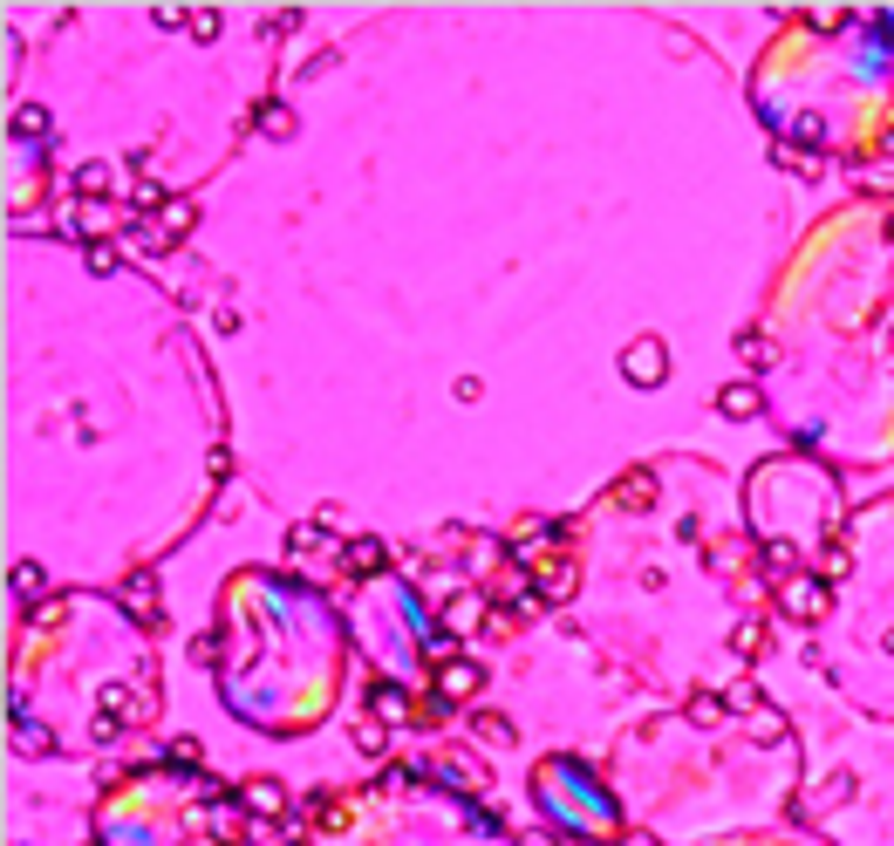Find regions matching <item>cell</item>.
I'll return each mask as SVG.
<instances>
[{
    "label": "cell",
    "mask_w": 894,
    "mask_h": 846,
    "mask_svg": "<svg viewBox=\"0 0 894 846\" xmlns=\"http://www.w3.org/2000/svg\"><path fill=\"white\" fill-rule=\"evenodd\" d=\"M622 376L635 389H662L669 383V348H662L656 335H635V342L622 348Z\"/></svg>",
    "instance_id": "6da1fadb"
},
{
    "label": "cell",
    "mask_w": 894,
    "mask_h": 846,
    "mask_svg": "<svg viewBox=\"0 0 894 846\" xmlns=\"http://www.w3.org/2000/svg\"><path fill=\"white\" fill-rule=\"evenodd\" d=\"M778 615H785V621H806V628H813V621L826 615V580H813V574L778 580Z\"/></svg>",
    "instance_id": "7a4b0ae2"
},
{
    "label": "cell",
    "mask_w": 894,
    "mask_h": 846,
    "mask_svg": "<svg viewBox=\"0 0 894 846\" xmlns=\"http://www.w3.org/2000/svg\"><path fill=\"white\" fill-rule=\"evenodd\" d=\"M478 690H485V669H478L471 655H451V662H437V696H444V703H471Z\"/></svg>",
    "instance_id": "3957f363"
},
{
    "label": "cell",
    "mask_w": 894,
    "mask_h": 846,
    "mask_svg": "<svg viewBox=\"0 0 894 846\" xmlns=\"http://www.w3.org/2000/svg\"><path fill=\"white\" fill-rule=\"evenodd\" d=\"M342 567H349V580H376V574L389 567V546L362 533V539H349V546H342Z\"/></svg>",
    "instance_id": "277c9868"
},
{
    "label": "cell",
    "mask_w": 894,
    "mask_h": 846,
    "mask_svg": "<svg viewBox=\"0 0 894 846\" xmlns=\"http://www.w3.org/2000/svg\"><path fill=\"white\" fill-rule=\"evenodd\" d=\"M239 806L260 812V819H280V812H287V785H280V778H246V785H239Z\"/></svg>",
    "instance_id": "5b68a950"
},
{
    "label": "cell",
    "mask_w": 894,
    "mask_h": 846,
    "mask_svg": "<svg viewBox=\"0 0 894 846\" xmlns=\"http://www.w3.org/2000/svg\"><path fill=\"white\" fill-rule=\"evenodd\" d=\"M7 130H14V144H41V137L55 144V116L41 110V103H21V110L7 116Z\"/></svg>",
    "instance_id": "8992f818"
},
{
    "label": "cell",
    "mask_w": 894,
    "mask_h": 846,
    "mask_svg": "<svg viewBox=\"0 0 894 846\" xmlns=\"http://www.w3.org/2000/svg\"><path fill=\"white\" fill-rule=\"evenodd\" d=\"M198 226V205H192V198H171V205H164V212H157V239H164V246H178V239H185V232H192Z\"/></svg>",
    "instance_id": "52a82bcc"
},
{
    "label": "cell",
    "mask_w": 894,
    "mask_h": 846,
    "mask_svg": "<svg viewBox=\"0 0 894 846\" xmlns=\"http://www.w3.org/2000/svg\"><path fill=\"white\" fill-rule=\"evenodd\" d=\"M717 417L751 423V417H758V383H724V389H717Z\"/></svg>",
    "instance_id": "ba28073f"
},
{
    "label": "cell",
    "mask_w": 894,
    "mask_h": 846,
    "mask_svg": "<svg viewBox=\"0 0 894 846\" xmlns=\"http://www.w3.org/2000/svg\"><path fill=\"white\" fill-rule=\"evenodd\" d=\"M478 615H485V594H478V587H465V594H451L444 628H451V635H471V628H478Z\"/></svg>",
    "instance_id": "9c48e42d"
},
{
    "label": "cell",
    "mask_w": 894,
    "mask_h": 846,
    "mask_svg": "<svg viewBox=\"0 0 894 846\" xmlns=\"http://www.w3.org/2000/svg\"><path fill=\"white\" fill-rule=\"evenodd\" d=\"M151 601H157V574H151V567H137V574L123 580V608H130V615H144V621H157Z\"/></svg>",
    "instance_id": "30bf717a"
},
{
    "label": "cell",
    "mask_w": 894,
    "mask_h": 846,
    "mask_svg": "<svg viewBox=\"0 0 894 846\" xmlns=\"http://www.w3.org/2000/svg\"><path fill=\"white\" fill-rule=\"evenodd\" d=\"M110 226H117L110 198H82V205H76V232L89 239V246H96V232H110Z\"/></svg>",
    "instance_id": "8fae6325"
},
{
    "label": "cell",
    "mask_w": 894,
    "mask_h": 846,
    "mask_svg": "<svg viewBox=\"0 0 894 846\" xmlns=\"http://www.w3.org/2000/svg\"><path fill=\"white\" fill-rule=\"evenodd\" d=\"M110 185H117L110 164H76V178H69V192L76 198H110Z\"/></svg>",
    "instance_id": "7c38bea8"
},
{
    "label": "cell",
    "mask_w": 894,
    "mask_h": 846,
    "mask_svg": "<svg viewBox=\"0 0 894 846\" xmlns=\"http://www.w3.org/2000/svg\"><path fill=\"white\" fill-rule=\"evenodd\" d=\"M471 731H478V744H492V751H506L512 737H519L506 710H478V717H471Z\"/></svg>",
    "instance_id": "4fadbf2b"
},
{
    "label": "cell",
    "mask_w": 894,
    "mask_h": 846,
    "mask_svg": "<svg viewBox=\"0 0 894 846\" xmlns=\"http://www.w3.org/2000/svg\"><path fill=\"white\" fill-rule=\"evenodd\" d=\"M724 710H731V696H710V690H697L690 703H683V717H690L697 731H710V724H724Z\"/></svg>",
    "instance_id": "5bb4252c"
},
{
    "label": "cell",
    "mask_w": 894,
    "mask_h": 846,
    "mask_svg": "<svg viewBox=\"0 0 894 846\" xmlns=\"http://www.w3.org/2000/svg\"><path fill=\"white\" fill-rule=\"evenodd\" d=\"M799 560H806V553H799L792 539H765V574L772 580H792L799 574Z\"/></svg>",
    "instance_id": "9a60e30c"
},
{
    "label": "cell",
    "mask_w": 894,
    "mask_h": 846,
    "mask_svg": "<svg viewBox=\"0 0 894 846\" xmlns=\"http://www.w3.org/2000/svg\"><path fill=\"white\" fill-rule=\"evenodd\" d=\"M369 710H376V724H396L410 710V696L396 690V683H369Z\"/></svg>",
    "instance_id": "2e32d148"
},
{
    "label": "cell",
    "mask_w": 894,
    "mask_h": 846,
    "mask_svg": "<svg viewBox=\"0 0 894 846\" xmlns=\"http://www.w3.org/2000/svg\"><path fill=\"white\" fill-rule=\"evenodd\" d=\"M731 348H738V362H744V369H772V342H765L758 328H744V335H738Z\"/></svg>",
    "instance_id": "e0dca14e"
},
{
    "label": "cell",
    "mask_w": 894,
    "mask_h": 846,
    "mask_svg": "<svg viewBox=\"0 0 894 846\" xmlns=\"http://www.w3.org/2000/svg\"><path fill=\"white\" fill-rule=\"evenodd\" d=\"M437 771H444V778H458V792H485V785H492L471 758H437Z\"/></svg>",
    "instance_id": "ac0fdd59"
},
{
    "label": "cell",
    "mask_w": 894,
    "mask_h": 846,
    "mask_svg": "<svg viewBox=\"0 0 894 846\" xmlns=\"http://www.w3.org/2000/svg\"><path fill=\"white\" fill-rule=\"evenodd\" d=\"M574 580H581V574H574V560H546V587H540V594H546V601H567V594H574Z\"/></svg>",
    "instance_id": "d6986e66"
},
{
    "label": "cell",
    "mask_w": 894,
    "mask_h": 846,
    "mask_svg": "<svg viewBox=\"0 0 894 846\" xmlns=\"http://www.w3.org/2000/svg\"><path fill=\"white\" fill-rule=\"evenodd\" d=\"M656 499V478H649V471H628L622 485H615V505H649Z\"/></svg>",
    "instance_id": "ffe728a7"
},
{
    "label": "cell",
    "mask_w": 894,
    "mask_h": 846,
    "mask_svg": "<svg viewBox=\"0 0 894 846\" xmlns=\"http://www.w3.org/2000/svg\"><path fill=\"white\" fill-rule=\"evenodd\" d=\"M253 123H260L267 137H294V110H287V103H260V110H253Z\"/></svg>",
    "instance_id": "44dd1931"
},
{
    "label": "cell",
    "mask_w": 894,
    "mask_h": 846,
    "mask_svg": "<svg viewBox=\"0 0 894 846\" xmlns=\"http://www.w3.org/2000/svg\"><path fill=\"white\" fill-rule=\"evenodd\" d=\"M355 751H362V758H383V751H389V724H376V717H369V724L355 731Z\"/></svg>",
    "instance_id": "7402d4cb"
},
{
    "label": "cell",
    "mask_w": 894,
    "mask_h": 846,
    "mask_svg": "<svg viewBox=\"0 0 894 846\" xmlns=\"http://www.w3.org/2000/svg\"><path fill=\"white\" fill-rule=\"evenodd\" d=\"M301 21H308V14H301V7H273L267 21H260V41H267V35H294V28H301Z\"/></svg>",
    "instance_id": "603a6c76"
},
{
    "label": "cell",
    "mask_w": 894,
    "mask_h": 846,
    "mask_svg": "<svg viewBox=\"0 0 894 846\" xmlns=\"http://www.w3.org/2000/svg\"><path fill=\"white\" fill-rule=\"evenodd\" d=\"M82 267H89V273H103V280H110V273H117V246H110V239H96V246H82Z\"/></svg>",
    "instance_id": "cb8c5ba5"
},
{
    "label": "cell",
    "mask_w": 894,
    "mask_h": 846,
    "mask_svg": "<svg viewBox=\"0 0 894 846\" xmlns=\"http://www.w3.org/2000/svg\"><path fill=\"white\" fill-rule=\"evenodd\" d=\"M14 594H21V601H35L41 594V567L35 560H14Z\"/></svg>",
    "instance_id": "d4e9b609"
},
{
    "label": "cell",
    "mask_w": 894,
    "mask_h": 846,
    "mask_svg": "<svg viewBox=\"0 0 894 846\" xmlns=\"http://www.w3.org/2000/svg\"><path fill=\"white\" fill-rule=\"evenodd\" d=\"M731 649H738V655H758V649H765V628H758V621H738V628H731Z\"/></svg>",
    "instance_id": "484cf974"
},
{
    "label": "cell",
    "mask_w": 894,
    "mask_h": 846,
    "mask_svg": "<svg viewBox=\"0 0 894 846\" xmlns=\"http://www.w3.org/2000/svg\"><path fill=\"white\" fill-rule=\"evenodd\" d=\"M14 751H28V758H35V751H55V737H41L35 724H14Z\"/></svg>",
    "instance_id": "4316f807"
},
{
    "label": "cell",
    "mask_w": 894,
    "mask_h": 846,
    "mask_svg": "<svg viewBox=\"0 0 894 846\" xmlns=\"http://www.w3.org/2000/svg\"><path fill=\"white\" fill-rule=\"evenodd\" d=\"M819 580H847V546H826L819 553Z\"/></svg>",
    "instance_id": "83f0119b"
},
{
    "label": "cell",
    "mask_w": 894,
    "mask_h": 846,
    "mask_svg": "<svg viewBox=\"0 0 894 846\" xmlns=\"http://www.w3.org/2000/svg\"><path fill=\"white\" fill-rule=\"evenodd\" d=\"M192 41H219V7H198L192 14Z\"/></svg>",
    "instance_id": "f1b7e54d"
},
{
    "label": "cell",
    "mask_w": 894,
    "mask_h": 846,
    "mask_svg": "<svg viewBox=\"0 0 894 846\" xmlns=\"http://www.w3.org/2000/svg\"><path fill=\"white\" fill-rule=\"evenodd\" d=\"M164 205H171V198L157 192V185H137V192H130V212H164Z\"/></svg>",
    "instance_id": "f546056e"
},
{
    "label": "cell",
    "mask_w": 894,
    "mask_h": 846,
    "mask_svg": "<svg viewBox=\"0 0 894 846\" xmlns=\"http://www.w3.org/2000/svg\"><path fill=\"white\" fill-rule=\"evenodd\" d=\"M314 539H321V519H301V526H294V533H287V546H294V553H308Z\"/></svg>",
    "instance_id": "4dcf8cb0"
},
{
    "label": "cell",
    "mask_w": 894,
    "mask_h": 846,
    "mask_svg": "<svg viewBox=\"0 0 894 846\" xmlns=\"http://www.w3.org/2000/svg\"><path fill=\"white\" fill-rule=\"evenodd\" d=\"M192 662H219V635H192Z\"/></svg>",
    "instance_id": "1f68e13d"
},
{
    "label": "cell",
    "mask_w": 894,
    "mask_h": 846,
    "mask_svg": "<svg viewBox=\"0 0 894 846\" xmlns=\"http://www.w3.org/2000/svg\"><path fill=\"white\" fill-rule=\"evenodd\" d=\"M622 846H656V840H622Z\"/></svg>",
    "instance_id": "d6a6232c"
}]
</instances>
